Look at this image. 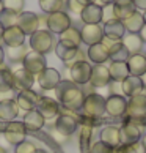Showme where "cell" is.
Wrapping results in <instances>:
<instances>
[{
  "instance_id": "cell-22",
  "label": "cell",
  "mask_w": 146,
  "mask_h": 153,
  "mask_svg": "<svg viewBox=\"0 0 146 153\" xmlns=\"http://www.w3.org/2000/svg\"><path fill=\"white\" fill-rule=\"evenodd\" d=\"M104 27V36L112 39V41H121V38L126 35V29L123 25V21L120 19H112L105 22Z\"/></svg>"
},
{
  "instance_id": "cell-26",
  "label": "cell",
  "mask_w": 146,
  "mask_h": 153,
  "mask_svg": "<svg viewBox=\"0 0 146 153\" xmlns=\"http://www.w3.org/2000/svg\"><path fill=\"white\" fill-rule=\"evenodd\" d=\"M113 10H115V18L120 21H124L137 11L135 5L132 0H115L113 2Z\"/></svg>"
},
{
  "instance_id": "cell-53",
  "label": "cell",
  "mask_w": 146,
  "mask_h": 153,
  "mask_svg": "<svg viewBox=\"0 0 146 153\" xmlns=\"http://www.w3.org/2000/svg\"><path fill=\"white\" fill-rule=\"evenodd\" d=\"M0 153H7V149H5V147H2V145H0Z\"/></svg>"
},
{
  "instance_id": "cell-50",
  "label": "cell",
  "mask_w": 146,
  "mask_h": 153,
  "mask_svg": "<svg viewBox=\"0 0 146 153\" xmlns=\"http://www.w3.org/2000/svg\"><path fill=\"white\" fill-rule=\"evenodd\" d=\"M79 3L82 5V7H87V5H90V3H94V0H77Z\"/></svg>"
},
{
  "instance_id": "cell-44",
  "label": "cell",
  "mask_w": 146,
  "mask_h": 153,
  "mask_svg": "<svg viewBox=\"0 0 146 153\" xmlns=\"http://www.w3.org/2000/svg\"><path fill=\"white\" fill-rule=\"evenodd\" d=\"M66 3H68V8L72 11V13H77V14H80V13H82L83 7L77 2V0H66Z\"/></svg>"
},
{
  "instance_id": "cell-18",
  "label": "cell",
  "mask_w": 146,
  "mask_h": 153,
  "mask_svg": "<svg viewBox=\"0 0 146 153\" xmlns=\"http://www.w3.org/2000/svg\"><path fill=\"white\" fill-rule=\"evenodd\" d=\"M126 114L134 117V118L146 115V95L140 93V95H135V96H131V98L127 100Z\"/></svg>"
},
{
  "instance_id": "cell-9",
  "label": "cell",
  "mask_w": 146,
  "mask_h": 153,
  "mask_svg": "<svg viewBox=\"0 0 146 153\" xmlns=\"http://www.w3.org/2000/svg\"><path fill=\"white\" fill-rule=\"evenodd\" d=\"M22 65L29 73H32L33 76H38L43 70L47 68L46 57L43 54H38L35 51H29V54L25 55V59L22 60Z\"/></svg>"
},
{
  "instance_id": "cell-16",
  "label": "cell",
  "mask_w": 146,
  "mask_h": 153,
  "mask_svg": "<svg viewBox=\"0 0 146 153\" xmlns=\"http://www.w3.org/2000/svg\"><path fill=\"white\" fill-rule=\"evenodd\" d=\"M110 73H109V66L105 65H94L91 68V77H90V84L94 88H102L107 87L110 84Z\"/></svg>"
},
{
  "instance_id": "cell-10",
  "label": "cell",
  "mask_w": 146,
  "mask_h": 153,
  "mask_svg": "<svg viewBox=\"0 0 146 153\" xmlns=\"http://www.w3.org/2000/svg\"><path fill=\"white\" fill-rule=\"evenodd\" d=\"M82 43L87 46H93V44L102 43L104 39V27L101 24H85L80 30Z\"/></svg>"
},
{
  "instance_id": "cell-11",
  "label": "cell",
  "mask_w": 146,
  "mask_h": 153,
  "mask_svg": "<svg viewBox=\"0 0 146 153\" xmlns=\"http://www.w3.org/2000/svg\"><path fill=\"white\" fill-rule=\"evenodd\" d=\"M16 25L25 33V36H30L32 33L39 30V16L32 13V11H22L21 14H18V24Z\"/></svg>"
},
{
  "instance_id": "cell-25",
  "label": "cell",
  "mask_w": 146,
  "mask_h": 153,
  "mask_svg": "<svg viewBox=\"0 0 146 153\" xmlns=\"http://www.w3.org/2000/svg\"><path fill=\"white\" fill-rule=\"evenodd\" d=\"M126 65H127V70H129V74H131V76L142 77L146 73V57L143 54L129 55Z\"/></svg>"
},
{
  "instance_id": "cell-39",
  "label": "cell",
  "mask_w": 146,
  "mask_h": 153,
  "mask_svg": "<svg viewBox=\"0 0 146 153\" xmlns=\"http://www.w3.org/2000/svg\"><path fill=\"white\" fill-rule=\"evenodd\" d=\"M24 5H25L24 0H2V8L10 10L16 14H21L24 11Z\"/></svg>"
},
{
  "instance_id": "cell-49",
  "label": "cell",
  "mask_w": 146,
  "mask_h": 153,
  "mask_svg": "<svg viewBox=\"0 0 146 153\" xmlns=\"http://www.w3.org/2000/svg\"><path fill=\"white\" fill-rule=\"evenodd\" d=\"M3 62H5V49L2 48V44H0V66L3 65Z\"/></svg>"
},
{
  "instance_id": "cell-38",
  "label": "cell",
  "mask_w": 146,
  "mask_h": 153,
  "mask_svg": "<svg viewBox=\"0 0 146 153\" xmlns=\"http://www.w3.org/2000/svg\"><path fill=\"white\" fill-rule=\"evenodd\" d=\"M16 24H18V14L10 10L2 8V11H0V25L3 27V30L8 29V27H13Z\"/></svg>"
},
{
  "instance_id": "cell-33",
  "label": "cell",
  "mask_w": 146,
  "mask_h": 153,
  "mask_svg": "<svg viewBox=\"0 0 146 153\" xmlns=\"http://www.w3.org/2000/svg\"><path fill=\"white\" fill-rule=\"evenodd\" d=\"M123 25L129 33H140V30L145 27V19H143V14L137 10L131 18H127L123 21Z\"/></svg>"
},
{
  "instance_id": "cell-57",
  "label": "cell",
  "mask_w": 146,
  "mask_h": 153,
  "mask_svg": "<svg viewBox=\"0 0 146 153\" xmlns=\"http://www.w3.org/2000/svg\"><path fill=\"white\" fill-rule=\"evenodd\" d=\"M0 5H2V0H0Z\"/></svg>"
},
{
  "instance_id": "cell-56",
  "label": "cell",
  "mask_w": 146,
  "mask_h": 153,
  "mask_svg": "<svg viewBox=\"0 0 146 153\" xmlns=\"http://www.w3.org/2000/svg\"><path fill=\"white\" fill-rule=\"evenodd\" d=\"M143 19H145V25H146V11L143 13Z\"/></svg>"
},
{
  "instance_id": "cell-35",
  "label": "cell",
  "mask_w": 146,
  "mask_h": 153,
  "mask_svg": "<svg viewBox=\"0 0 146 153\" xmlns=\"http://www.w3.org/2000/svg\"><path fill=\"white\" fill-rule=\"evenodd\" d=\"M8 90H14L13 71L3 63L0 66V92H8Z\"/></svg>"
},
{
  "instance_id": "cell-19",
  "label": "cell",
  "mask_w": 146,
  "mask_h": 153,
  "mask_svg": "<svg viewBox=\"0 0 146 153\" xmlns=\"http://www.w3.org/2000/svg\"><path fill=\"white\" fill-rule=\"evenodd\" d=\"M2 41L7 44V48H18V46H22V44H25V33L22 32L18 25L8 27V29L3 30Z\"/></svg>"
},
{
  "instance_id": "cell-27",
  "label": "cell",
  "mask_w": 146,
  "mask_h": 153,
  "mask_svg": "<svg viewBox=\"0 0 146 153\" xmlns=\"http://www.w3.org/2000/svg\"><path fill=\"white\" fill-rule=\"evenodd\" d=\"M19 115V107L16 104V100H5L0 101V120L13 122Z\"/></svg>"
},
{
  "instance_id": "cell-36",
  "label": "cell",
  "mask_w": 146,
  "mask_h": 153,
  "mask_svg": "<svg viewBox=\"0 0 146 153\" xmlns=\"http://www.w3.org/2000/svg\"><path fill=\"white\" fill-rule=\"evenodd\" d=\"M58 41H65V43L72 44V46H76V48H80V43H82L80 30L71 25L69 29H66L63 33H60V39H58Z\"/></svg>"
},
{
  "instance_id": "cell-6",
  "label": "cell",
  "mask_w": 146,
  "mask_h": 153,
  "mask_svg": "<svg viewBox=\"0 0 146 153\" xmlns=\"http://www.w3.org/2000/svg\"><path fill=\"white\" fill-rule=\"evenodd\" d=\"M46 27L50 33H63L66 29L71 27V18L65 11H57V13H52V14H47L46 18Z\"/></svg>"
},
{
  "instance_id": "cell-23",
  "label": "cell",
  "mask_w": 146,
  "mask_h": 153,
  "mask_svg": "<svg viewBox=\"0 0 146 153\" xmlns=\"http://www.w3.org/2000/svg\"><path fill=\"white\" fill-rule=\"evenodd\" d=\"M87 57L94 65H105V62L110 60L109 59V48L104 43H98V44H93V46H88Z\"/></svg>"
},
{
  "instance_id": "cell-8",
  "label": "cell",
  "mask_w": 146,
  "mask_h": 153,
  "mask_svg": "<svg viewBox=\"0 0 146 153\" xmlns=\"http://www.w3.org/2000/svg\"><path fill=\"white\" fill-rule=\"evenodd\" d=\"M91 65L88 63V60L85 62H77L69 68V74H71V81L77 84V85H85L90 82L91 77Z\"/></svg>"
},
{
  "instance_id": "cell-41",
  "label": "cell",
  "mask_w": 146,
  "mask_h": 153,
  "mask_svg": "<svg viewBox=\"0 0 146 153\" xmlns=\"http://www.w3.org/2000/svg\"><path fill=\"white\" fill-rule=\"evenodd\" d=\"M36 145L30 142V140H24V142H21L19 145H16V153H36Z\"/></svg>"
},
{
  "instance_id": "cell-4",
  "label": "cell",
  "mask_w": 146,
  "mask_h": 153,
  "mask_svg": "<svg viewBox=\"0 0 146 153\" xmlns=\"http://www.w3.org/2000/svg\"><path fill=\"white\" fill-rule=\"evenodd\" d=\"M145 134V125L138 122H126L120 128L121 144H137Z\"/></svg>"
},
{
  "instance_id": "cell-47",
  "label": "cell",
  "mask_w": 146,
  "mask_h": 153,
  "mask_svg": "<svg viewBox=\"0 0 146 153\" xmlns=\"http://www.w3.org/2000/svg\"><path fill=\"white\" fill-rule=\"evenodd\" d=\"M113 2H115V0H94V3L99 5V7H105V5H110Z\"/></svg>"
},
{
  "instance_id": "cell-29",
  "label": "cell",
  "mask_w": 146,
  "mask_h": 153,
  "mask_svg": "<svg viewBox=\"0 0 146 153\" xmlns=\"http://www.w3.org/2000/svg\"><path fill=\"white\" fill-rule=\"evenodd\" d=\"M121 43L124 44V48L127 49L129 55H135L142 52V48H143V41L140 38L138 33H127L121 38Z\"/></svg>"
},
{
  "instance_id": "cell-30",
  "label": "cell",
  "mask_w": 146,
  "mask_h": 153,
  "mask_svg": "<svg viewBox=\"0 0 146 153\" xmlns=\"http://www.w3.org/2000/svg\"><path fill=\"white\" fill-rule=\"evenodd\" d=\"M54 51H55V54H57V57L66 63V62H71L72 59L76 57L79 48L72 46V44H68V43H65V41H58L57 44H55V49Z\"/></svg>"
},
{
  "instance_id": "cell-17",
  "label": "cell",
  "mask_w": 146,
  "mask_h": 153,
  "mask_svg": "<svg viewBox=\"0 0 146 153\" xmlns=\"http://www.w3.org/2000/svg\"><path fill=\"white\" fill-rule=\"evenodd\" d=\"M102 43L109 48V59L112 62H127L129 52L121 41H112V39L104 36Z\"/></svg>"
},
{
  "instance_id": "cell-31",
  "label": "cell",
  "mask_w": 146,
  "mask_h": 153,
  "mask_svg": "<svg viewBox=\"0 0 146 153\" xmlns=\"http://www.w3.org/2000/svg\"><path fill=\"white\" fill-rule=\"evenodd\" d=\"M25 125L27 129H30V131H38V129H41L44 126V123H46V120H44V117L39 114V112L36 109H33L30 112H27L25 117H24V122H22Z\"/></svg>"
},
{
  "instance_id": "cell-54",
  "label": "cell",
  "mask_w": 146,
  "mask_h": 153,
  "mask_svg": "<svg viewBox=\"0 0 146 153\" xmlns=\"http://www.w3.org/2000/svg\"><path fill=\"white\" fill-rule=\"evenodd\" d=\"M2 35H3V27L0 25V41H2Z\"/></svg>"
},
{
  "instance_id": "cell-12",
  "label": "cell",
  "mask_w": 146,
  "mask_h": 153,
  "mask_svg": "<svg viewBox=\"0 0 146 153\" xmlns=\"http://www.w3.org/2000/svg\"><path fill=\"white\" fill-rule=\"evenodd\" d=\"M127 100L123 95H110L105 98V112L110 117H121L126 114Z\"/></svg>"
},
{
  "instance_id": "cell-7",
  "label": "cell",
  "mask_w": 146,
  "mask_h": 153,
  "mask_svg": "<svg viewBox=\"0 0 146 153\" xmlns=\"http://www.w3.org/2000/svg\"><path fill=\"white\" fill-rule=\"evenodd\" d=\"M77 115L72 114V111H66L63 109V112L57 117L55 122V128L61 136H72L77 129Z\"/></svg>"
},
{
  "instance_id": "cell-52",
  "label": "cell",
  "mask_w": 146,
  "mask_h": 153,
  "mask_svg": "<svg viewBox=\"0 0 146 153\" xmlns=\"http://www.w3.org/2000/svg\"><path fill=\"white\" fill-rule=\"evenodd\" d=\"M142 81H143V85H145V88H146V73L142 76Z\"/></svg>"
},
{
  "instance_id": "cell-13",
  "label": "cell",
  "mask_w": 146,
  "mask_h": 153,
  "mask_svg": "<svg viewBox=\"0 0 146 153\" xmlns=\"http://www.w3.org/2000/svg\"><path fill=\"white\" fill-rule=\"evenodd\" d=\"M16 104H18L19 111H25L30 112L33 109H36L39 95L35 92L33 88H27V90H21V92L16 95Z\"/></svg>"
},
{
  "instance_id": "cell-14",
  "label": "cell",
  "mask_w": 146,
  "mask_h": 153,
  "mask_svg": "<svg viewBox=\"0 0 146 153\" xmlns=\"http://www.w3.org/2000/svg\"><path fill=\"white\" fill-rule=\"evenodd\" d=\"M36 111L44 117V120H52V118L60 115V106L55 100L49 98V96H39Z\"/></svg>"
},
{
  "instance_id": "cell-40",
  "label": "cell",
  "mask_w": 146,
  "mask_h": 153,
  "mask_svg": "<svg viewBox=\"0 0 146 153\" xmlns=\"http://www.w3.org/2000/svg\"><path fill=\"white\" fill-rule=\"evenodd\" d=\"M115 153H146L142 144H121L120 147H116Z\"/></svg>"
},
{
  "instance_id": "cell-45",
  "label": "cell",
  "mask_w": 146,
  "mask_h": 153,
  "mask_svg": "<svg viewBox=\"0 0 146 153\" xmlns=\"http://www.w3.org/2000/svg\"><path fill=\"white\" fill-rule=\"evenodd\" d=\"M16 95H14V90H8V92H0V101H5V100H14Z\"/></svg>"
},
{
  "instance_id": "cell-42",
  "label": "cell",
  "mask_w": 146,
  "mask_h": 153,
  "mask_svg": "<svg viewBox=\"0 0 146 153\" xmlns=\"http://www.w3.org/2000/svg\"><path fill=\"white\" fill-rule=\"evenodd\" d=\"M90 153H115V149H112V147H109L107 144H104V142H101V140H98L96 144L91 145Z\"/></svg>"
},
{
  "instance_id": "cell-24",
  "label": "cell",
  "mask_w": 146,
  "mask_h": 153,
  "mask_svg": "<svg viewBox=\"0 0 146 153\" xmlns=\"http://www.w3.org/2000/svg\"><path fill=\"white\" fill-rule=\"evenodd\" d=\"M80 19L83 24H101L102 22V7H99L96 3H90L87 7H83Z\"/></svg>"
},
{
  "instance_id": "cell-34",
  "label": "cell",
  "mask_w": 146,
  "mask_h": 153,
  "mask_svg": "<svg viewBox=\"0 0 146 153\" xmlns=\"http://www.w3.org/2000/svg\"><path fill=\"white\" fill-rule=\"evenodd\" d=\"M29 54V48L25 44L18 48H7L5 49V57H7L11 63H22V60L25 59V55Z\"/></svg>"
},
{
  "instance_id": "cell-43",
  "label": "cell",
  "mask_w": 146,
  "mask_h": 153,
  "mask_svg": "<svg viewBox=\"0 0 146 153\" xmlns=\"http://www.w3.org/2000/svg\"><path fill=\"white\" fill-rule=\"evenodd\" d=\"M112 19H116L115 18V10H113V3L110 5H105V7H102V22L105 24V22H109Z\"/></svg>"
},
{
  "instance_id": "cell-3",
  "label": "cell",
  "mask_w": 146,
  "mask_h": 153,
  "mask_svg": "<svg viewBox=\"0 0 146 153\" xmlns=\"http://www.w3.org/2000/svg\"><path fill=\"white\" fill-rule=\"evenodd\" d=\"M82 112L88 118H99L105 112V98L99 93H88L85 95L82 104Z\"/></svg>"
},
{
  "instance_id": "cell-37",
  "label": "cell",
  "mask_w": 146,
  "mask_h": 153,
  "mask_svg": "<svg viewBox=\"0 0 146 153\" xmlns=\"http://www.w3.org/2000/svg\"><path fill=\"white\" fill-rule=\"evenodd\" d=\"M39 7L46 14H52L57 11H63L65 0H39Z\"/></svg>"
},
{
  "instance_id": "cell-28",
  "label": "cell",
  "mask_w": 146,
  "mask_h": 153,
  "mask_svg": "<svg viewBox=\"0 0 146 153\" xmlns=\"http://www.w3.org/2000/svg\"><path fill=\"white\" fill-rule=\"evenodd\" d=\"M101 142L107 144L112 149H116V147L121 145V137H120V128L116 126H105L99 134Z\"/></svg>"
},
{
  "instance_id": "cell-2",
  "label": "cell",
  "mask_w": 146,
  "mask_h": 153,
  "mask_svg": "<svg viewBox=\"0 0 146 153\" xmlns=\"http://www.w3.org/2000/svg\"><path fill=\"white\" fill-rule=\"evenodd\" d=\"M55 36L54 33H50L49 30L39 29L35 33L30 35V48L32 51H35L38 54H49L50 51L55 49Z\"/></svg>"
},
{
  "instance_id": "cell-46",
  "label": "cell",
  "mask_w": 146,
  "mask_h": 153,
  "mask_svg": "<svg viewBox=\"0 0 146 153\" xmlns=\"http://www.w3.org/2000/svg\"><path fill=\"white\" fill-rule=\"evenodd\" d=\"M134 5H135L137 10H143L146 11V0H132Z\"/></svg>"
},
{
  "instance_id": "cell-21",
  "label": "cell",
  "mask_w": 146,
  "mask_h": 153,
  "mask_svg": "<svg viewBox=\"0 0 146 153\" xmlns=\"http://www.w3.org/2000/svg\"><path fill=\"white\" fill-rule=\"evenodd\" d=\"M13 81H14V90H27L32 88L33 84H35V76L29 73L25 68H19V70L13 71Z\"/></svg>"
},
{
  "instance_id": "cell-1",
  "label": "cell",
  "mask_w": 146,
  "mask_h": 153,
  "mask_svg": "<svg viewBox=\"0 0 146 153\" xmlns=\"http://www.w3.org/2000/svg\"><path fill=\"white\" fill-rule=\"evenodd\" d=\"M55 96H57L63 109L72 112L82 109L83 100H85L82 87L74 84L72 81H60L58 85L55 87Z\"/></svg>"
},
{
  "instance_id": "cell-5",
  "label": "cell",
  "mask_w": 146,
  "mask_h": 153,
  "mask_svg": "<svg viewBox=\"0 0 146 153\" xmlns=\"http://www.w3.org/2000/svg\"><path fill=\"white\" fill-rule=\"evenodd\" d=\"M3 137L10 145H19L27 137V128L22 122H8L3 129Z\"/></svg>"
},
{
  "instance_id": "cell-20",
  "label": "cell",
  "mask_w": 146,
  "mask_h": 153,
  "mask_svg": "<svg viewBox=\"0 0 146 153\" xmlns=\"http://www.w3.org/2000/svg\"><path fill=\"white\" fill-rule=\"evenodd\" d=\"M143 88H145L143 81H142V77H138V76H127L124 81L121 82L123 96H127V98L140 95L143 92Z\"/></svg>"
},
{
  "instance_id": "cell-32",
  "label": "cell",
  "mask_w": 146,
  "mask_h": 153,
  "mask_svg": "<svg viewBox=\"0 0 146 153\" xmlns=\"http://www.w3.org/2000/svg\"><path fill=\"white\" fill-rule=\"evenodd\" d=\"M109 73H110V79L113 82H123L127 76H131L126 62H112L109 66Z\"/></svg>"
},
{
  "instance_id": "cell-58",
  "label": "cell",
  "mask_w": 146,
  "mask_h": 153,
  "mask_svg": "<svg viewBox=\"0 0 146 153\" xmlns=\"http://www.w3.org/2000/svg\"><path fill=\"white\" fill-rule=\"evenodd\" d=\"M145 57H146V54H145Z\"/></svg>"
},
{
  "instance_id": "cell-15",
  "label": "cell",
  "mask_w": 146,
  "mask_h": 153,
  "mask_svg": "<svg viewBox=\"0 0 146 153\" xmlns=\"http://www.w3.org/2000/svg\"><path fill=\"white\" fill-rule=\"evenodd\" d=\"M36 81L43 90H55V87L61 81V77L55 68H46L36 76Z\"/></svg>"
},
{
  "instance_id": "cell-51",
  "label": "cell",
  "mask_w": 146,
  "mask_h": 153,
  "mask_svg": "<svg viewBox=\"0 0 146 153\" xmlns=\"http://www.w3.org/2000/svg\"><path fill=\"white\" fill-rule=\"evenodd\" d=\"M140 144H142V147H143L145 152H146V133L142 136V139H140Z\"/></svg>"
},
{
  "instance_id": "cell-55",
  "label": "cell",
  "mask_w": 146,
  "mask_h": 153,
  "mask_svg": "<svg viewBox=\"0 0 146 153\" xmlns=\"http://www.w3.org/2000/svg\"><path fill=\"white\" fill-rule=\"evenodd\" d=\"M36 153H47V152L44 150V149H38V150H36Z\"/></svg>"
},
{
  "instance_id": "cell-48",
  "label": "cell",
  "mask_w": 146,
  "mask_h": 153,
  "mask_svg": "<svg viewBox=\"0 0 146 153\" xmlns=\"http://www.w3.org/2000/svg\"><path fill=\"white\" fill-rule=\"evenodd\" d=\"M138 35H140V38H142V41H143V43H146V25L143 27L142 30H140Z\"/></svg>"
}]
</instances>
